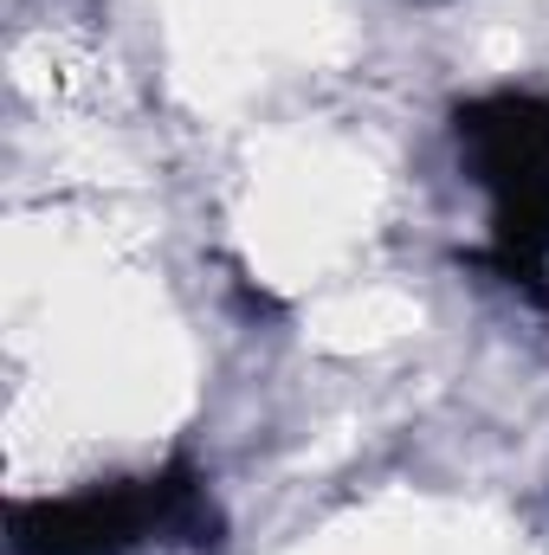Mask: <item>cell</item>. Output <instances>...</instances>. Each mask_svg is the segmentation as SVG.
<instances>
[{"instance_id": "7a4b0ae2", "label": "cell", "mask_w": 549, "mask_h": 555, "mask_svg": "<svg viewBox=\"0 0 549 555\" xmlns=\"http://www.w3.org/2000/svg\"><path fill=\"white\" fill-rule=\"evenodd\" d=\"M13 555H130L149 537H214V504L188 465H168L155 478L91 485L72 498H26L7 511Z\"/></svg>"}, {"instance_id": "6da1fadb", "label": "cell", "mask_w": 549, "mask_h": 555, "mask_svg": "<svg viewBox=\"0 0 549 555\" xmlns=\"http://www.w3.org/2000/svg\"><path fill=\"white\" fill-rule=\"evenodd\" d=\"M465 175L491 194V266L544 291L549 272V98L498 91L452 111Z\"/></svg>"}]
</instances>
